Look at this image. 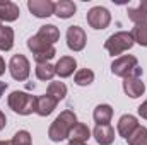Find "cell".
<instances>
[{"mask_svg": "<svg viewBox=\"0 0 147 145\" xmlns=\"http://www.w3.org/2000/svg\"><path fill=\"white\" fill-rule=\"evenodd\" d=\"M77 123V116L70 109H65L63 113H60V116L55 118V121L51 123L50 130H48V137L51 142H62L70 135V130L74 125Z\"/></svg>", "mask_w": 147, "mask_h": 145, "instance_id": "cell-1", "label": "cell"}, {"mask_svg": "<svg viewBox=\"0 0 147 145\" xmlns=\"http://www.w3.org/2000/svg\"><path fill=\"white\" fill-rule=\"evenodd\" d=\"M36 96H31L22 91H14L9 96V108L17 114L28 116L31 113H36Z\"/></svg>", "mask_w": 147, "mask_h": 145, "instance_id": "cell-2", "label": "cell"}, {"mask_svg": "<svg viewBox=\"0 0 147 145\" xmlns=\"http://www.w3.org/2000/svg\"><path fill=\"white\" fill-rule=\"evenodd\" d=\"M111 72L118 77H140L142 75V68L139 67V62L135 56L132 55H125V56H120L116 58L113 63H111Z\"/></svg>", "mask_w": 147, "mask_h": 145, "instance_id": "cell-3", "label": "cell"}, {"mask_svg": "<svg viewBox=\"0 0 147 145\" xmlns=\"http://www.w3.org/2000/svg\"><path fill=\"white\" fill-rule=\"evenodd\" d=\"M134 38H132V33H127V31H120V33H115L111 34L106 43H105V48L110 55H121L123 51L130 50L134 46Z\"/></svg>", "mask_w": 147, "mask_h": 145, "instance_id": "cell-4", "label": "cell"}, {"mask_svg": "<svg viewBox=\"0 0 147 145\" xmlns=\"http://www.w3.org/2000/svg\"><path fill=\"white\" fill-rule=\"evenodd\" d=\"M28 48L33 51L36 63H50V60L57 55V51L51 44L45 43L38 36H31L28 39Z\"/></svg>", "mask_w": 147, "mask_h": 145, "instance_id": "cell-5", "label": "cell"}, {"mask_svg": "<svg viewBox=\"0 0 147 145\" xmlns=\"http://www.w3.org/2000/svg\"><path fill=\"white\" fill-rule=\"evenodd\" d=\"M111 22V14L108 9L98 5L87 12V24L92 29H106Z\"/></svg>", "mask_w": 147, "mask_h": 145, "instance_id": "cell-6", "label": "cell"}, {"mask_svg": "<svg viewBox=\"0 0 147 145\" xmlns=\"http://www.w3.org/2000/svg\"><path fill=\"white\" fill-rule=\"evenodd\" d=\"M9 70H10V75L16 79V80H19V82H22V80H26L28 77H29V72H31V67H29V60L24 56V55H14L12 58H10V62H9Z\"/></svg>", "mask_w": 147, "mask_h": 145, "instance_id": "cell-7", "label": "cell"}, {"mask_svg": "<svg viewBox=\"0 0 147 145\" xmlns=\"http://www.w3.org/2000/svg\"><path fill=\"white\" fill-rule=\"evenodd\" d=\"M86 41H87V38H86V33H84L82 28H79V26H70V28L67 29V46H69L72 51H80V50H84Z\"/></svg>", "mask_w": 147, "mask_h": 145, "instance_id": "cell-8", "label": "cell"}, {"mask_svg": "<svg viewBox=\"0 0 147 145\" xmlns=\"http://www.w3.org/2000/svg\"><path fill=\"white\" fill-rule=\"evenodd\" d=\"M28 9L33 15L36 17H50L55 14V3L50 0H29L28 2Z\"/></svg>", "mask_w": 147, "mask_h": 145, "instance_id": "cell-9", "label": "cell"}, {"mask_svg": "<svg viewBox=\"0 0 147 145\" xmlns=\"http://www.w3.org/2000/svg\"><path fill=\"white\" fill-rule=\"evenodd\" d=\"M123 91L132 99H137L146 92V85L140 80V77H127L123 79Z\"/></svg>", "mask_w": 147, "mask_h": 145, "instance_id": "cell-10", "label": "cell"}, {"mask_svg": "<svg viewBox=\"0 0 147 145\" xmlns=\"http://www.w3.org/2000/svg\"><path fill=\"white\" fill-rule=\"evenodd\" d=\"M137 126H139V121H137V118L132 116V114H123V116L118 119V133H120L125 140L137 130Z\"/></svg>", "mask_w": 147, "mask_h": 145, "instance_id": "cell-11", "label": "cell"}, {"mask_svg": "<svg viewBox=\"0 0 147 145\" xmlns=\"http://www.w3.org/2000/svg\"><path fill=\"white\" fill-rule=\"evenodd\" d=\"M92 133L99 145H111L115 140V130L111 125H96Z\"/></svg>", "mask_w": 147, "mask_h": 145, "instance_id": "cell-12", "label": "cell"}, {"mask_svg": "<svg viewBox=\"0 0 147 145\" xmlns=\"http://www.w3.org/2000/svg\"><path fill=\"white\" fill-rule=\"evenodd\" d=\"M75 68H77V62H75V58H72V56H62L57 62V65H55L57 75H60L62 79L70 77Z\"/></svg>", "mask_w": 147, "mask_h": 145, "instance_id": "cell-13", "label": "cell"}, {"mask_svg": "<svg viewBox=\"0 0 147 145\" xmlns=\"http://www.w3.org/2000/svg\"><path fill=\"white\" fill-rule=\"evenodd\" d=\"M57 101L51 97V96H48V94H43V96H39L36 101V113L39 116H48V114H51L53 113V109L57 108Z\"/></svg>", "mask_w": 147, "mask_h": 145, "instance_id": "cell-14", "label": "cell"}, {"mask_svg": "<svg viewBox=\"0 0 147 145\" xmlns=\"http://www.w3.org/2000/svg\"><path fill=\"white\" fill-rule=\"evenodd\" d=\"M19 7L14 2H0V21L12 22L19 17Z\"/></svg>", "mask_w": 147, "mask_h": 145, "instance_id": "cell-15", "label": "cell"}, {"mask_svg": "<svg viewBox=\"0 0 147 145\" xmlns=\"http://www.w3.org/2000/svg\"><path fill=\"white\" fill-rule=\"evenodd\" d=\"M39 39H43L45 43H48V44H55L57 41H58V38H60V31H58V28L57 26H53V24H46V26H41V29L38 31L36 34Z\"/></svg>", "mask_w": 147, "mask_h": 145, "instance_id": "cell-16", "label": "cell"}, {"mask_svg": "<svg viewBox=\"0 0 147 145\" xmlns=\"http://www.w3.org/2000/svg\"><path fill=\"white\" fill-rule=\"evenodd\" d=\"M92 118L98 125H110L111 118H113V108L110 104H99L94 109Z\"/></svg>", "mask_w": 147, "mask_h": 145, "instance_id": "cell-17", "label": "cell"}, {"mask_svg": "<svg viewBox=\"0 0 147 145\" xmlns=\"http://www.w3.org/2000/svg\"><path fill=\"white\" fill-rule=\"evenodd\" d=\"M77 7L75 3L70 2V0H60L55 3V15H58L60 19H69L75 14Z\"/></svg>", "mask_w": 147, "mask_h": 145, "instance_id": "cell-18", "label": "cell"}, {"mask_svg": "<svg viewBox=\"0 0 147 145\" xmlns=\"http://www.w3.org/2000/svg\"><path fill=\"white\" fill-rule=\"evenodd\" d=\"M128 17L132 22H135L137 26L147 24V0H144L137 9H128Z\"/></svg>", "mask_w": 147, "mask_h": 145, "instance_id": "cell-19", "label": "cell"}, {"mask_svg": "<svg viewBox=\"0 0 147 145\" xmlns=\"http://www.w3.org/2000/svg\"><path fill=\"white\" fill-rule=\"evenodd\" d=\"M69 138L74 140V142H86V140H89L91 138V130L87 128V125H84V123H75L74 125V128L70 130V135H69Z\"/></svg>", "mask_w": 147, "mask_h": 145, "instance_id": "cell-20", "label": "cell"}, {"mask_svg": "<svg viewBox=\"0 0 147 145\" xmlns=\"http://www.w3.org/2000/svg\"><path fill=\"white\" fill-rule=\"evenodd\" d=\"M14 46V29L9 26H0V50L9 51Z\"/></svg>", "mask_w": 147, "mask_h": 145, "instance_id": "cell-21", "label": "cell"}, {"mask_svg": "<svg viewBox=\"0 0 147 145\" xmlns=\"http://www.w3.org/2000/svg\"><path fill=\"white\" fill-rule=\"evenodd\" d=\"M48 96H51L57 103H60L65 96H67V85L63 82H51L48 85V91H46Z\"/></svg>", "mask_w": 147, "mask_h": 145, "instance_id": "cell-22", "label": "cell"}, {"mask_svg": "<svg viewBox=\"0 0 147 145\" xmlns=\"http://www.w3.org/2000/svg\"><path fill=\"white\" fill-rule=\"evenodd\" d=\"M57 75L55 65L51 63H38L36 65V77L39 80H51Z\"/></svg>", "mask_w": 147, "mask_h": 145, "instance_id": "cell-23", "label": "cell"}, {"mask_svg": "<svg viewBox=\"0 0 147 145\" xmlns=\"http://www.w3.org/2000/svg\"><path fill=\"white\" fill-rule=\"evenodd\" d=\"M128 145H147V128L146 126H137V130L127 138Z\"/></svg>", "mask_w": 147, "mask_h": 145, "instance_id": "cell-24", "label": "cell"}, {"mask_svg": "<svg viewBox=\"0 0 147 145\" xmlns=\"http://www.w3.org/2000/svg\"><path fill=\"white\" fill-rule=\"evenodd\" d=\"M75 84L77 85H89V84H92L94 82V72L92 70H89V68H80L79 72L75 73Z\"/></svg>", "mask_w": 147, "mask_h": 145, "instance_id": "cell-25", "label": "cell"}, {"mask_svg": "<svg viewBox=\"0 0 147 145\" xmlns=\"http://www.w3.org/2000/svg\"><path fill=\"white\" fill-rule=\"evenodd\" d=\"M132 38L135 43H139L140 46H147V24L142 26H135L132 31Z\"/></svg>", "mask_w": 147, "mask_h": 145, "instance_id": "cell-26", "label": "cell"}, {"mask_svg": "<svg viewBox=\"0 0 147 145\" xmlns=\"http://www.w3.org/2000/svg\"><path fill=\"white\" fill-rule=\"evenodd\" d=\"M10 144L12 145H31V135H29V132L19 130V132L12 137Z\"/></svg>", "mask_w": 147, "mask_h": 145, "instance_id": "cell-27", "label": "cell"}, {"mask_svg": "<svg viewBox=\"0 0 147 145\" xmlns=\"http://www.w3.org/2000/svg\"><path fill=\"white\" fill-rule=\"evenodd\" d=\"M139 114H140L144 119H147V99L140 104V106H139Z\"/></svg>", "mask_w": 147, "mask_h": 145, "instance_id": "cell-28", "label": "cell"}, {"mask_svg": "<svg viewBox=\"0 0 147 145\" xmlns=\"http://www.w3.org/2000/svg\"><path fill=\"white\" fill-rule=\"evenodd\" d=\"M5 123H7V118H5V114L0 111V130H3V128H5Z\"/></svg>", "mask_w": 147, "mask_h": 145, "instance_id": "cell-29", "label": "cell"}, {"mask_svg": "<svg viewBox=\"0 0 147 145\" xmlns=\"http://www.w3.org/2000/svg\"><path fill=\"white\" fill-rule=\"evenodd\" d=\"M5 73V62H3V58L0 56V75H3Z\"/></svg>", "mask_w": 147, "mask_h": 145, "instance_id": "cell-30", "label": "cell"}, {"mask_svg": "<svg viewBox=\"0 0 147 145\" xmlns=\"http://www.w3.org/2000/svg\"><path fill=\"white\" fill-rule=\"evenodd\" d=\"M5 89H7V84H5V82H0V97L3 96V92H5Z\"/></svg>", "mask_w": 147, "mask_h": 145, "instance_id": "cell-31", "label": "cell"}, {"mask_svg": "<svg viewBox=\"0 0 147 145\" xmlns=\"http://www.w3.org/2000/svg\"><path fill=\"white\" fill-rule=\"evenodd\" d=\"M69 145H86V144H82V142H74V140H70V142H69Z\"/></svg>", "mask_w": 147, "mask_h": 145, "instance_id": "cell-32", "label": "cell"}, {"mask_svg": "<svg viewBox=\"0 0 147 145\" xmlns=\"http://www.w3.org/2000/svg\"><path fill=\"white\" fill-rule=\"evenodd\" d=\"M0 145H12V144H10V142H2V140H0Z\"/></svg>", "mask_w": 147, "mask_h": 145, "instance_id": "cell-33", "label": "cell"}, {"mask_svg": "<svg viewBox=\"0 0 147 145\" xmlns=\"http://www.w3.org/2000/svg\"><path fill=\"white\" fill-rule=\"evenodd\" d=\"M0 22H2V21H0ZM0 26H2V24H0Z\"/></svg>", "mask_w": 147, "mask_h": 145, "instance_id": "cell-34", "label": "cell"}]
</instances>
